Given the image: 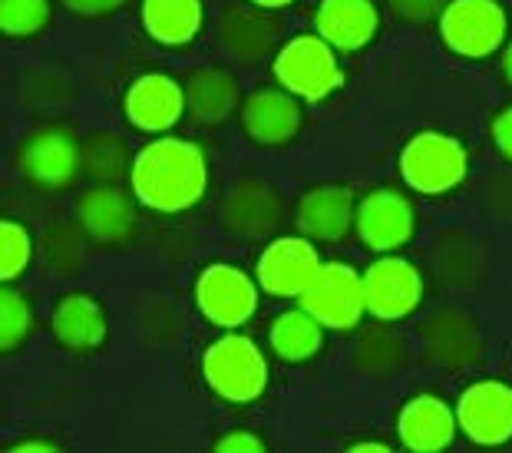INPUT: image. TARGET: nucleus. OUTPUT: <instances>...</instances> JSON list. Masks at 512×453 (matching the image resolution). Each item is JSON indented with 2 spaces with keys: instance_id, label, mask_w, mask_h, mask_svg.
Instances as JSON below:
<instances>
[{
  "instance_id": "f257e3e1",
  "label": "nucleus",
  "mask_w": 512,
  "mask_h": 453,
  "mask_svg": "<svg viewBox=\"0 0 512 453\" xmlns=\"http://www.w3.org/2000/svg\"><path fill=\"white\" fill-rule=\"evenodd\" d=\"M136 199L152 212L176 215L195 206L209 186L205 153L189 139L162 136L133 159L129 169Z\"/></svg>"
},
{
  "instance_id": "f03ea898",
  "label": "nucleus",
  "mask_w": 512,
  "mask_h": 453,
  "mask_svg": "<svg viewBox=\"0 0 512 453\" xmlns=\"http://www.w3.org/2000/svg\"><path fill=\"white\" fill-rule=\"evenodd\" d=\"M202 374L219 397L232 404H252L268 384V364L258 344L245 334L215 341L202 358Z\"/></svg>"
},
{
  "instance_id": "7ed1b4c3",
  "label": "nucleus",
  "mask_w": 512,
  "mask_h": 453,
  "mask_svg": "<svg viewBox=\"0 0 512 453\" xmlns=\"http://www.w3.org/2000/svg\"><path fill=\"white\" fill-rule=\"evenodd\" d=\"M275 77L298 100H321L341 86L344 73L324 37H294L278 50Z\"/></svg>"
},
{
  "instance_id": "20e7f679",
  "label": "nucleus",
  "mask_w": 512,
  "mask_h": 453,
  "mask_svg": "<svg viewBox=\"0 0 512 453\" xmlns=\"http://www.w3.org/2000/svg\"><path fill=\"white\" fill-rule=\"evenodd\" d=\"M400 172L417 192H450L466 179V149L446 133H417L403 146Z\"/></svg>"
},
{
  "instance_id": "39448f33",
  "label": "nucleus",
  "mask_w": 512,
  "mask_h": 453,
  "mask_svg": "<svg viewBox=\"0 0 512 453\" xmlns=\"http://www.w3.org/2000/svg\"><path fill=\"white\" fill-rule=\"evenodd\" d=\"M301 308L311 311L324 328H334V331L354 328L367 311L364 278L344 262L321 265L318 272H314L311 285L301 291Z\"/></svg>"
},
{
  "instance_id": "423d86ee",
  "label": "nucleus",
  "mask_w": 512,
  "mask_h": 453,
  "mask_svg": "<svg viewBox=\"0 0 512 453\" xmlns=\"http://www.w3.org/2000/svg\"><path fill=\"white\" fill-rule=\"evenodd\" d=\"M446 47L463 57H486L506 37V14L496 0H450L440 17Z\"/></svg>"
},
{
  "instance_id": "0eeeda50",
  "label": "nucleus",
  "mask_w": 512,
  "mask_h": 453,
  "mask_svg": "<svg viewBox=\"0 0 512 453\" xmlns=\"http://www.w3.org/2000/svg\"><path fill=\"white\" fill-rule=\"evenodd\" d=\"M195 305L212 325L238 328L255 315L258 288L242 268L235 265H209L195 282Z\"/></svg>"
},
{
  "instance_id": "6e6552de",
  "label": "nucleus",
  "mask_w": 512,
  "mask_h": 453,
  "mask_svg": "<svg viewBox=\"0 0 512 453\" xmlns=\"http://www.w3.org/2000/svg\"><path fill=\"white\" fill-rule=\"evenodd\" d=\"M456 424L473 444H506L512 437V387L499 381H479L466 387L460 407H456Z\"/></svg>"
},
{
  "instance_id": "1a4fd4ad",
  "label": "nucleus",
  "mask_w": 512,
  "mask_h": 453,
  "mask_svg": "<svg viewBox=\"0 0 512 453\" xmlns=\"http://www.w3.org/2000/svg\"><path fill=\"white\" fill-rule=\"evenodd\" d=\"M361 278H364V305L374 318L384 321L407 318L420 305L423 282L420 272L407 258H380Z\"/></svg>"
},
{
  "instance_id": "9d476101",
  "label": "nucleus",
  "mask_w": 512,
  "mask_h": 453,
  "mask_svg": "<svg viewBox=\"0 0 512 453\" xmlns=\"http://www.w3.org/2000/svg\"><path fill=\"white\" fill-rule=\"evenodd\" d=\"M318 268V248L308 239H275L258 258V285L275 298H301Z\"/></svg>"
},
{
  "instance_id": "9b49d317",
  "label": "nucleus",
  "mask_w": 512,
  "mask_h": 453,
  "mask_svg": "<svg viewBox=\"0 0 512 453\" xmlns=\"http://www.w3.org/2000/svg\"><path fill=\"white\" fill-rule=\"evenodd\" d=\"M17 163L30 182H37L43 189H60L73 179L80 149H76L67 129H40L20 146Z\"/></svg>"
},
{
  "instance_id": "f8f14e48",
  "label": "nucleus",
  "mask_w": 512,
  "mask_h": 453,
  "mask_svg": "<svg viewBox=\"0 0 512 453\" xmlns=\"http://www.w3.org/2000/svg\"><path fill=\"white\" fill-rule=\"evenodd\" d=\"M301 103L288 90H258L242 106L245 136L261 146H285L301 129Z\"/></svg>"
},
{
  "instance_id": "ddd939ff",
  "label": "nucleus",
  "mask_w": 512,
  "mask_h": 453,
  "mask_svg": "<svg viewBox=\"0 0 512 453\" xmlns=\"http://www.w3.org/2000/svg\"><path fill=\"white\" fill-rule=\"evenodd\" d=\"M357 232L374 252H394L413 235V206L394 189L370 192L357 209Z\"/></svg>"
},
{
  "instance_id": "4468645a",
  "label": "nucleus",
  "mask_w": 512,
  "mask_h": 453,
  "mask_svg": "<svg viewBox=\"0 0 512 453\" xmlns=\"http://www.w3.org/2000/svg\"><path fill=\"white\" fill-rule=\"evenodd\" d=\"M185 110V90L166 77V73H146L126 93V116L129 123L146 129V133H162L176 126Z\"/></svg>"
},
{
  "instance_id": "2eb2a0df",
  "label": "nucleus",
  "mask_w": 512,
  "mask_h": 453,
  "mask_svg": "<svg viewBox=\"0 0 512 453\" xmlns=\"http://www.w3.org/2000/svg\"><path fill=\"white\" fill-rule=\"evenodd\" d=\"M354 222V199L344 186H318L298 202V229L304 239L337 242Z\"/></svg>"
},
{
  "instance_id": "dca6fc26",
  "label": "nucleus",
  "mask_w": 512,
  "mask_h": 453,
  "mask_svg": "<svg viewBox=\"0 0 512 453\" xmlns=\"http://www.w3.org/2000/svg\"><path fill=\"white\" fill-rule=\"evenodd\" d=\"M400 440L407 450L437 453L453 444L456 437V414L440 397H417L400 411Z\"/></svg>"
},
{
  "instance_id": "f3484780",
  "label": "nucleus",
  "mask_w": 512,
  "mask_h": 453,
  "mask_svg": "<svg viewBox=\"0 0 512 453\" xmlns=\"http://www.w3.org/2000/svg\"><path fill=\"white\" fill-rule=\"evenodd\" d=\"M318 37L337 50H357L377 34V10L370 0H324L314 14Z\"/></svg>"
},
{
  "instance_id": "a211bd4d",
  "label": "nucleus",
  "mask_w": 512,
  "mask_h": 453,
  "mask_svg": "<svg viewBox=\"0 0 512 453\" xmlns=\"http://www.w3.org/2000/svg\"><path fill=\"white\" fill-rule=\"evenodd\" d=\"M53 334L60 344H67L73 351H90L100 348L106 338V315L100 301L90 295H67L53 308Z\"/></svg>"
},
{
  "instance_id": "6ab92c4d",
  "label": "nucleus",
  "mask_w": 512,
  "mask_h": 453,
  "mask_svg": "<svg viewBox=\"0 0 512 453\" xmlns=\"http://www.w3.org/2000/svg\"><path fill=\"white\" fill-rule=\"evenodd\" d=\"M80 219L96 242H119L133 229V206L119 189L103 186L80 199Z\"/></svg>"
},
{
  "instance_id": "aec40b11",
  "label": "nucleus",
  "mask_w": 512,
  "mask_h": 453,
  "mask_svg": "<svg viewBox=\"0 0 512 453\" xmlns=\"http://www.w3.org/2000/svg\"><path fill=\"white\" fill-rule=\"evenodd\" d=\"M202 0H143V27L159 43H189L202 30Z\"/></svg>"
},
{
  "instance_id": "412c9836",
  "label": "nucleus",
  "mask_w": 512,
  "mask_h": 453,
  "mask_svg": "<svg viewBox=\"0 0 512 453\" xmlns=\"http://www.w3.org/2000/svg\"><path fill=\"white\" fill-rule=\"evenodd\" d=\"M238 103V86L222 70H199L185 86V106L192 110L195 120L219 123Z\"/></svg>"
},
{
  "instance_id": "4be33fe9",
  "label": "nucleus",
  "mask_w": 512,
  "mask_h": 453,
  "mask_svg": "<svg viewBox=\"0 0 512 453\" xmlns=\"http://www.w3.org/2000/svg\"><path fill=\"white\" fill-rule=\"evenodd\" d=\"M268 338H271V348H275L278 358L304 361V358H311V354H318L321 341H324V325L311 315V311L294 308V311H285V315L275 318Z\"/></svg>"
},
{
  "instance_id": "5701e85b",
  "label": "nucleus",
  "mask_w": 512,
  "mask_h": 453,
  "mask_svg": "<svg viewBox=\"0 0 512 453\" xmlns=\"http://www.w3.org/2000/svg\"><path fill=\"white\" fill-rule=\"evenodd\" d=\"M278 219V199L268 189L255 186V182H242L225 206V225L232 232H265L271 222Z\"/></svg>"
},
{
  "instance_id": "b1692460",
  "label": "nucleus",
  "mask_w": 512,
  "mask_h": 453,
  "mask_svg": "<svg viewBox=\"0 0 512 453\" xmlns=\"http://www.w3.org/2000/svg\"><path fill=\"white\" fill-rule=\"evenodd\" d=\"M47 20V0H0V27H4L7 37H30L47 27Z\"/></svg>"
},
{
  "instance_id": "393cba45",
  "label": "nucleus",
  "mask_w": 512,
  "mask_h": 453,
  "mask_svg": "<svg viewBox=\"0 0 512 453\" xmlns=\"http://www.w3.org/2000/svg\"><path fill=\"white\" fill-rule=\"evenodd\" d=\"M30 262V235L20 222H0V278L10 282Z\"/></svg>"
},
{
  "instance_id": "a878e982",
  "label": "nucleus",
  "mask_w": 512,
  "mask_h": 453,
  "mask_svg": "<svg viewBox=\"0 0 512 453\" xmlns=\"http://www.w3.org/2000/svg\"><path fill=\"white\" fill-rule=\"evenodd\" d=\"M30 331V308L17 291H4L0 295V344L4 351H14Z\"/></svg>"
},
{
  "instance_id": "bb28decb",
  "label": "nucleus",
  "mask_w": 512,
  "mask_h": 453,
  "mask_svg": "<svg viewBox=\"0 0 512 453\" xmlns=\"http://www.w3.org/2000/svg\"><path fill=\"white\" fill-rule=\"evenodd\" d=\"M86 169L93 172L96 179H116L123 172V143L113 136H100L86 146Z\"/></svg>"
},
{
  "instance_id": "cd10ccee",
  "label": "nucleus",
  "mask_w": 512,
  "mask_h": 453,
  "mask_svg": "<svg viewBox=\"0 0 512 453\" xmlns=\"http://www.w3.org/2000/svg\"><path fill=\"white\" fill-rule=\"evenodd\" d=\"M215 450L219 453H261L265 444H261L255 434H248V430H235V434H225L215 440Z\"/></svg>"
},
{
  "instance_id": "c85d7f7f",
  "label": "nucleus",
  "mask_w": 512,
  "mask_h": 453,
  "mask_svg": "<svg viewBox=\"0 0 512 453\" xmlns=\"http://www.w3.org/2000/svg\"><path fill=\"white\" fill-rule=\"evenodd\" d=\"M390 7L407 20H427L443 7V0H390Z\"/></svg>"
},
{
  "instance_id": "c756f323",
  "label": "nucleus",
  "mask_w": 512,
  "mask_h": 453,
  "mask_svg": "<svg viewBox=\"0 0 512 453\" xmlns=\"http://www.w3.org/2000/svg\"><path fill=\"white\" fill-rule=\"evenodd\" d=\"M63 4L83 17H100V14H113V10L123 7L126 0H63Z\"/></svg>"
},
{
  "instance_id": "7c9ffc66",
  "label": "nucleus",
  "mask_w": 512,
  "mask_h": 453,
  "mask_svg": "<svg viewBox=\"0 0 512 453\" xmlns=\"http://www.w3.org/2000/svg\"><path fill=\"white\" fill-rule=\"evenodd\" d=\"M493 139H496L499 153H503L509 163H512V106L493 120Z\"/></svg>"
},
{
  "instance_id": "2f4dec72",
  "label": "nucleus",
  "mask_w": 512,
  "mask_h": 453,
  "mask_svg": "<svg viewBox=\"0 0 512 453\" xmlns=\"http://www.w3.org/2000/svg\"><path fill=\"white\" fill-rule=\"evenodd\" d=\"M57 447L47 440H27V444H14V453H53Z\"/></svg>"
},
{
  "instance_id": "473e14b6",
  "label": "nucleus",
  "mask_w": 512,
  "mask_h": 453,
  "mask_svg": "<svg viewBox=\"0 0 512 453\" xmlns=\"http://www.w3.org/2000/svg\"><path fill=\"white\" fill-rule=\"evenodd\" d=\"M351 450H354V453H390L387 444H354Z\"/></svg>"
},
{
  "instance_id": "72a5a7b5",
  "label": "nucleus",
  "mask_w": 512,
  "mask_h": 453,
  "mask_svg": "<svg viewBox=\"0 0 512 453\" xmlns=\"http://www.w3.org/2000/svg\"><path fill=\"white\" fill-rule=\"evenodd\" d=\"M503 70H506V77H509V83H512V43L506 47V57H503Z\"/></svg>"
},
{
  "instance_id": "f704fd0d",
  "label": "nucleus",
  "mask_w": 512,
  "mask_h": 453,
  "mask_svg": "<svg viewBox=\"0 0 512 453\" xmlns=\"http://www.w3.org/2000/svg\"><path fill=\"white\" fill-rule=\"evenodd\" d=\"M252 4H258V7H285V4H291V0H252Z\"/></svg>"
}]
</instances>
